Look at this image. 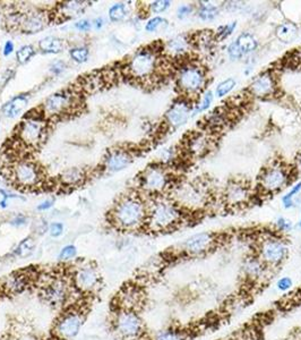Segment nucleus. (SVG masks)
I'll return each instance as SVG.
<instances>
[{
  "label": "nucleus",
  "instance_id": "6",
  "mask_svg": "<svg viewBox=\"0 0 301 340\" xmlns=\"http://www.w3.org/2000/svg\"><path fill=\"white\" fill-rule=\"evenodd\" d=\"M48 123L43 111L40 113H28L17 126V141L25 146L35 148L45 140Z\"/></svg>",
  "mask_w": 301,
  "mask_h": 340
},
{
  "label": "nucleus",
  "instance_id": "7",
  "mask_svg": "<svg viewBox=\"0 0 301 340\" xmlns=\"http://www.w3.org/2000/svg\"><path fill=\"white\" fill-rule=\"evenodd\" d=\"M256 255L271 270L278 269L286 262L289 246L282 238L275 236L263 237L256 245Z\"/></svg>",
  "mask_w": 301,
  "mask_h": 340
},
{
  "label": "nucleus",
  "instance_id": "22",
  "mask_svg": "<svg viewBox=\"0 0 301 340\" xmlns=\"http://www.w3.org/2000/svg\"><path fill=\"white\" fill-rule=\"evenodd\" d=\"M47 24V19L41 12H27V14H20L19 15V22L18 26L20 31L27 34H34L42 31Z\"/></svg>",
  "mask_w": 301,
  "mask_h": 340
},
{
  "label": "nucleus",
  "instance_id": "36",
  "mask_svg": "<svg viewBox=\"0 0 301 340\" xmlns=\"http://www.w3.org/2000/svg\"><path fill=\"white\" fill-rule=\"evenodd\" d=\"M207 140L204 136L199 135V134L193 136L189 140V150L191 151V153L200 155L207 150Z\"/></svg>",
  "mask_w": 301,
  "mask_h": 340
},
{
  "label": "nucleus",
  "instance_id": "32",
  "mask_svg": "<svg viewBox=\"0 0 301 340\" xmlns=\"http://www.w3.org/2000/svg\"><path fill=\"white\" fill-rule=\"evenodd\" d=\"M35 249H36L35 239L32 236H27L23 238L22 241L16 245L14 251H12V254H14L16 258L26 259V258H30L31 255L34 253Z\"/></svg>",
  "mask_w": 301,
  "mask_h": 340
},
{
  "label": "nucleus",
  "instance_id": "48",
  "mask_svg": "<svg viewBox=\"0 0 301 340\" xmlns=\"http://www.w3.org/2000/svg\"><path fill=\"white\" fill-rule=\"evenodd\" d=\"M236 26H237L236 22L229 23L227 25H224V26H221L219 28V33H217V37H219V40H224V39H227L229 35H231L233 31H235Z\"/></svg>",
  "mask_w": 301,
  "mask_h": 340
},
{
  "label": "nucleus",
  "instance_id": "44",
  "mask_svg": "<svg viewBox=\"0 0 301 340\" xmlns=\"http://www.w3.org/2000/svg\"><path fill=\"white\" fill-rule=\"evenodd\" d=\"M212 102H213V92L212 91H206L204 93V95L202 96V99H200V101L197 104H196L195 112L198 113V112L205 111L206 109L211 107Z\"/></svg>",
  "mask_w": 301,
  "mask_h": 340
},
{
  "label": "nucleus",
  "instance_id": "57",
  "mask_svg": "<svg viewBox=\"0 0 301 340\" xmlns=\"http://www.w3.org/2000/svg\"><path fill=\"white\" fill-rule=\"evenodd\" d=\"M92 24H93V26H94L95 30H101L102 26L104 25V19L102 17L95 18L93 22H92Z\"/></svg>",
  "mask_w": 301,
  "mask_h": 340
},
{
  "label": "nucleus",
  "instance_id": "18",
  "mask_svg": "<svg viewBox=\"0 0 301 340\" xmlns=\"http://www.w3.org/2000/svg\"><path fill=\"white\" fill-rule=\"evenodd\" d=\"M289 182V174L283 167L274 166L267 168L261 177V186L266 192H277Z\"/></svg>",
  "mask_w": 301,
  "mask_h": 340
},
{
  "label": "nucleus",
  "instance_id": "39",
  "mask_svg": "<svg viewBox=\"0 0 301 340\" xmlns=\"http://www.w3.org/2000/svg\"><path fill=\"white\" fill-rule=\"evenodd\" d=\"M35 54V48L32 44H25L22 45L16 52V60L18 64L24 65L31 59V58Z\"/></svg>",
  "mask_w": 301,
  "mask_h": 340
},
{
  "label": "nucleus",
  "instance_id": "50",
  "mask_svg": "<svg viewBox=\"0 0 301 340\" xmlns=\"http://www.w3.org/2000/svg\"><path fill=\"white\" fill-rule=\"evenodd\" d=\"M64 230H65V226L62 222H52V224L49 225L48 233L50 234V236L51 237L58 238L64 234Z\"/></svg>",
  "mask_w": 301,
  "mask_h": 340
},
{
  "label": "nucleus",
  "instance_id": "17",
  "mask_svg": "<svg viewBox=\"0 0 301 340\" xmlns=\"http://www.w3.org/2000/svg\"><path fill=\"white\" fill-rule=\"evenodd\" d=\"M144 303V294L136 285H125L116 296L117 309L139 311Z\"/></svg>",
  "mask_w": 301,
  "mask_h": 340
},
{
  "label": "nucleus",
  "instance_id": "8",
  "mask_svg": "<svg viewBox=\"0 0 301 340\" xmlns=\"http://www.w3.org/2000/svg\"><path fill=\"white\" fill-rule=\"evenodd\" d=\"M75 291L84 295L98 292L102 285V278L98 267L93 263H82L74 268L69 276Z\"/></svg>",
  "mask_w": 301,
  "mask_h": 340
},
{
  "label": "nucleus",
  "instance_id": "30",
  "mask_svg": "<svg viewBox=\"0 0 301 340\" xmlns=\"http://www.w3.org/2000/svg\"><path fill=\"white\" fill-rule=\"evenodd\" d=\"M39 49L43 53H50V54H57L60 53L64 49V40L59 39V37L49 35L45 36L43 39L39 41Z\"/></svg>",
  "mask_w": 301,
  "mask_h": 340
},
{
  "label": "nucleus",
  "instance_id": "16",
  "mask_svg": "<svg viewBox=\"0 0 301 340\" xmlns=\"http://www.w3.org/2000/svg\"><path fill=\"white\" fill-rule=\"evenodd\" d=\"M33 283V275L28 271H15L6 276L0 283V289L9 296H17L27 291Z\"/></svg>",
  "mask_w": 301,
  "mask_h": 340
},
{
  "label": "nucleus",
  "instance_id": "15",
  "mask_svg": "<svg viewBox=\"0 0 301 340\" xmlns=\"http://www.w3.org/2000/svg\"><path fill=\"white\" fill-rule=\"evenodd\" d=\"M141 186L149 193H161L169 184V175L163 167L150 166L141 176Z\"/></svg>",
  "mask_w": 301,
  "mask_h": 340
},
{
  "label": "nucleus",
  "instance_id": "19",
  "mask_svg": "<svg viewBox=\"0 0 301 340\" xmlns=\"http://www.w3.org/2000/svg\"><path fill=\"white\" fill-rule=\"evenodd\" d=\"M134 160L132 152L126 149L109 150L103 159V169L109 173H117L124 170Z\"/></svg>",
  "mask_w": 301,
  "mask_h": 340
},
{
  "label": "nucleus",
  "instance_id": "49",
  "mask_svg": "<svg viewBox=\"0 0 301 340\" xmlns=\"http://www.w3.org/2000/svg\"><path fill=\"white\" fill-rule=\"evenodd\" d=\"M28 222V218L23 215V213H18V215H15L14 217H11L9 220H8V224L11 227H15V228H20V227L26 226Z\"/></svg>",
  "mask_w": 301,
  "mask_h": 340
},
{
  "label": "nucleus",
  "instance_id": "40",
  "mask_svg": "<svg viewBox=\"0 0 301 340\" xmlns=\"http://www.w3.org/2000/svg\"><path fill=\"white\" fill-rule=\"evenodd\" d=\"M77 257V247L73 244L65 245L58 254V260L60 262H69Z\"/></svg>",
  "mask_w": 301,
  "mask_h": 340
},
{
  "label": "nucleus",
  "instance_id": "33",
  "mask_svg": "<svg viewBox=\"0 0 301 340\" xmlns=\"http://www.w3.org/2000/svg\"><path fill=\"white\" fill-rule=\"evenodd\" d=\"M275 35H277L279 40L289 43V42L296 40V37L298 36V27H297L295 23L291 22L282 23L275 30Z\"/></svg>",
  "mask_w": 301,
  "mask_h": 340
},
{
  "label": "nucleus",
  "instance_id": "4",
  "mask_svg": "<svg viewBox=\"0 0 301 340\" xmlns=\"http://www.w3.org/2000/svg\"><path fill=\"white\" fill-rule=\"evenodd\" d=\"M112 329L121 340H143L146 337L145 323L139 311L116 309Z\"/></svg>",
  "mask_w": 301,
  "mask_h": 340
},
{
  "label": "nucleus",
  "instance_id": "60",
  "mask_svg": "<svg viewBox=\"0 0 301 340\" xmlns=\"http://www.w3.org/2000/svg\"><path fill=\"white\" fill-rule=\"evenodd\" d=\"M298 227H299V228H301V218H300V220L298 222Z\"/></svg>",
  "mask_w": 301,
  "mask_h": 340
},
{
  "label": "nucleus",
  "instance_id": "21",
  "mask_svg": "<svg viewBox=\"0 0 301 340\" xmlns=\"http://www.w3.org/2000/svg\"><path fill=\"white\" fill-rule=\"evenodd\" d=\"M258 47V42L253 34L250 33H241L237 39L229 45L228 53L232 59H239L245 54H248L256 50Z\"/></svg>",
  "mask_w": 301,
  "mask_h": 340
},
{
  "label": "nucleus",
  "instance_id": "2",
  "mask_svg": "<svg viewBox=\"0 0 301 340\" xmlns=\"http://www.w3.org/2000/svg\"><path fill=\"white\" fill-rule=\"evenodd\" d=\"M182 213L178 204L168 200H156L148 207L145 228L154 233L168 232L181 222Z\"/></svg>",
  "mask_w": 301,
  "mask_h": 340
},
{
  "label": "nucleus",
  "instance_id": "41",
  "mask_svg": "<svg viewBox=\"0 0 301 340\" xmlns=\"http://www.w3.org/2000/svg\"><path fill=\"white\" fill-rule=\"evenodd\" d=\"M236 86V81L233 78H228L225 81L221 82L219 85L216 86L215 95L217 98H223L227 94H229Z\"/></svg>",
  "mask_w": 301,
  "mask_h": 340
},
{
  "label": "nucleus",
  "instance_id": "14",
  "mask_svg": "<svg viewBox=\"0 0 301 340\" xmlns=\"http://www.w3.org/2000/svg\"><path fill=\"white\" fill-rule=\"evenodd\" d=\"M271 269L256 254L248 255L241 263V275L249 284L264 283L270 278Z\"/></svg>",
  "mask_w": 301,
  "mask_h": 340
},
{
  "label": "nucleus",
  "instance_id": "46",
  "mask_svg": "<svg viewBox=\"0 0 301 340\" xmlns=\"http://www.w3.org/2000/svg\"><path fill=\"white\" fill-rule=\"evenodd\" d=\"M0 194H1V200H0V208L1 209H6L8 207V203H9L10 199H18V200L25 201L24 197H22L20 195L12 194V193L7 192L6 190H2V188H0Z\"/></svg>",
  "mask_w": 301,
  "mask_h": 340
},
{
  "label": "nucleus",
  "instance_id": "47",
  "mask_svg": "<svg viewBox=\"0 0 301 340\" xmlns=\"http://www.w3.org/2000/svg\"><path fill=\"white\" fill-rule=\"evenodd\" d=\"M171 2L166 1V0H157V1H153L150 5V10L154 12V14H160V12L165 11L170 7Z\"/></svg>",
  "mask_w": 301,
  "mask_h": 340
},
{
  "label": "nucleus",
  "instance_id": "53",
  "mask_svg": "<svg viewBox=\"0 0 301 340\" xmlns=\"http://www.w3.org/2000/svg\"><path fill=\"white\" fill-rule=\"evenodd\" d=\"M191 11H193V6H190V5H182L178 8V10H177V16H178V18H180V19H183V18H186L188 17L191 14Z\"/></svg>",
  "mask_w": 301,
  "mask_h": 340
},
{
  "label": "nucleus",
  "instance_id": "1",
  "mask_svg": "<svg viewBox=\"0 0 301 340\" xmlns=\"http://www.w3.org/2000/svg\"><path fill=\"white\" fill-rule=\"evenodd\" d=\"M109 220L117 229L136 232L145 228L148 205L139 195H125L109 213Z\"/></svg>",
  "mask_w": 301,
  "mask_h": 340
},
{
  "label": "nucleus",
  "instance_id": "13",
  "mask_svg": "<svg viewBox=\"0 0 301 340\" xmlns=\"http://www.w3.org/2000/svg\"><path fill=\"white\" fill-rule=\"evenodd\" d=\"M216 244L217 238L215 234L207 232L198 233L188 237L182 243V251L189 257H203V255L210 253Z\"/></svg>",
  "mask_w": 301,
  "mask_h": 340
},
{
  "label": "nucleus",
  "instance_id": "38",
  "mask_svg": "<svg viewBox=\"0 0 301 340\" xmlns=\"http://www.w3.org/2000/svg\"><path fill=\"white\" fill-rule=\"evenodd\" d=\"M69 56L77 64H83V62H85L89 59L90 50L87 47H84V45L74 47L69 50Z\"/></svg>",
  "mask_w": 301,
  "mask_h": 340
},
{
  "label": "nucleus",
  "instance_id": "42",
  "mask_svg": "<svg viewBox=\"0 0 301 340\" xmlns=\"http://www.w3.org/2000/svg\"><path fill=\"white\" fill-rule=\"evenodd\" d=\"M168 26V20L162 17H153L150 18L148 23L145 25V30L148 32H155L158 30H162V28H165Z\"/></svg>",
  "mask_w": 301,
  "mask_h": 340
},
{
  "label": "nucleus",
  "instance_id": "59",
  "mask_svg": "<svg viewBox=\"0 0 301 340\" xmlns=\"http://www.w3.org/2000/svg\"><path fill=\"white\" fill-rule=\"evenodd\" d=\"M298 168L301 170V159H299V160H298Z\"/></svg>",
  "mask_w": 301,
  "mask_h": 340
},
{
  "label": "nucleus",
  "instance_id": "24",
  "mask_svg": "<svg viewBox=\"0 0 301 340\" xmlns=\"http://www.w3.org/2000/svg\"><path fill=\"white\" fill-rule=\"evenodd\" d=\"M30 101V93H22L11 98L1 107V113L6 118H16Z\"/></svg>",
  "mask_w": 301,
  "mask_h": 340
},
{
  "label": "nucleus",
  "instance_id": "37",
  "mask_svg": "<svg viewBox=\"0 0 301 340\" xmlns=\"http://www.w3.org/2000/svg\"><path fill=\"white\" fill-rule=\"evenodd\" d=\"M300 191H301V182H299L298 184H296L295 186H292L291 191L282 197L283 207L286 209H291V208L296 207V205L299 203V200H297L296 196Z\"/></svg>",
  "mask_w": 301,
  "mask_h": 340
},
{
  "label": "nucleus",
  "instance_id": "52",
  "mask_svg": "<svg viewBox=\"0 0 301 340\" xmlns=\"http://www.w3.org/2000/svg\"><path fill=\"white\" fill-rule=\"evenodd\" d=\"M92 26H93V24H92V22L89 19H81L74 24V27L76 28L77 31H81V32L90 31Z\"/></svg>",
  "mask_w": 301,
  "mask_h": 340
},
{
  "label": "nucleus",
  "instance_id": "25",
  "mask_svg": "<svg viewBox=\"0 0 301 340\" xmlns=\"http://www.w3.org/2000/svg\"><path fill=\"white\" fill-rule=\"evenodd\" d=\"M204 196L205 195H203L202 190L193 185L182 187L180 193H179V197H180L182 205H186V207L189 208H196L203 205Z\"/></svg>",
  "mask_w": 301,
  "mask_h": 340
},
{
  "label": "nucleus",
  "instance_id": "28",
  "mask_svg": "<svg viewBox=\"0 0 301 340\" xmlns=\"http://www.w3.org/2000/svg\"><path fill=\"white\" fill-rule=\"evenodd\" d=\"M188 49H189V40L183 35L174 36L173 39L169 40L164 47L165 51L174 57L183 56Z\"/></svg>",
  "mask_w": 301,
  "mask_h": 340
},
{
  "label": "nucleus",
  "instance_id": "10",
  "mask_svg": "<svg viewBox=\"0 0 301 340\" xmlns=\"http://www.w3.org/2000/svg\"><path fill=\"white\" fill-rule=\"evenodd\" d=\"M158 68L157 51L150 48L141 49L129 59L126 72L133 78L146 79L153 76Z\"/></svg>",
  "mask_w": 301,
  "mask_h": 340
},
{
  "label": "nucleus",
  "instance_id": "51",
  "mask_svg": "<svg viewBox=\"0 0 301 340\" xmlns=\"http://www.w3.org/2000/svg\"><path fill=\"white\" fill-rule=\"evenodd\" d=\"M66 69V64L62 60H54L51 65H50V72L53 75H60Z\"/></svg>",
  "mask_w": 301,
  "mask_h": 340
},
{
  "label": "nucleus",
  "instance_id": "12",
  "mask_svg": "<svg viewBox=\"0 0 301 340\" xmlns=\"http://www.w3.org/2000/svg\"><path fill=\"white\" fill-rule=\"evenodd\" d=\"M205 84H206V75L200 66L188 64L183 66L179 72L177 85L183 94H198L203 90Z\"/></svg>",
  "mask_w": 301,
  "mask_h": 340
},
{
  "label": "nucleus",
  "instance_id": "34",
  "mask_svg": "<svg viewBox=\"0 0 301 340\" xmlns=\"http://www.w3.org/2000/svg\"><path fill=\"white\" fill-rule=\"evenodd\" d=\"M108 14L111 22H121V20H124L128 15L127 5H125L124 2L114 3V5L109 8Z\"/></svg>",
  "mask_w": 301,
  "mask_h": 340
},
{
  "label": "nucleus",
  "instance_id": "55",
  "mask_svg": "<svg viewBox=\"0 0 301 340\" xmlns=\"http://www.w3.org/2000/svg\"><path fill=\"white\" fill-rule=\"evenodd\" d=\"M53 203H54V200L52 199H47L42 201V202L37 204L36 210L40 212H44V211H48L49 209H51L53 207Z\"/></svg>",
  "mask_w": 301,
  "mask_h": 340
},
{
  "label": "nucleus",
  "instance_id": "31",
  "mask_svg": "<svg viewBox=\"0 0 301 340\" xmlns=\"http://www.w3.org/2000/svg\"><path fill=\"white\" fill-rule=\"evenodd\" d=\"M247 188L240 183L230 184L227 188V200L231 204H241L247 200Z\"/></svg>",
  "mask_w": 301,
  "mask_h": 340
},
{
  "label": "nucleus",
  "instance_id": "43",
  "mask_svg": "<svg viewBox=\"0 0 301 340\" xmlns=\"http://www.w3.org/2000/svg\"><path fill=\"white\" fill-rule=\"evenodd\" d=\"M294 287V279L289 276H283L275 281V288L280 293H288Z\"/></svg>",
  "mask_w": 301,
  "mask_h": 340
},
{
  "label": "nucleus",
  "instance_id": "58",
  "mask_svg": "<svg viewBox=\"0 0 301 340\" xmlns=\"http://www.w3.org/2000/svg\"><path fill=\"white\" fill-rule=\"evenodd\" d=\"M14 70H7V72L5 73V74H3V85H5V84L7 83V81H9V79L12 77V76H14Z\"/></svg>",
  "mask_w": 301,
  "mask_h": 340
},
{
  "label": "nucleus",
  "instance_id": "3",
  "mask_svg": "<svg viewBox=\"0 0 301 340\" xmlns=\"http://www.w3.org/2000/svg\"><path fill=\"white\" fill-rule=\"evenodd\" d=\"M75 288L69 277L56 275L44 279L40 287V297L45 305L53 310H64L72 300Z\"/></svg>",
  "mask_w": 301,
  "mask_h": 340
},
{
  "label": "nucleus",
  "instance_id": "27",
  "mask_svg": "<svg viewBox=\"0 0 301 340\" xmlns=\"http://www.w3.org/2000/svg\"><path fill=\"white\" fill-rule=\"evenodd\" d=\"M87 3L89 2L86 1H65L59 5V10L57 15L66 19L74 18L85 10Z\"/></svg>",
  "mask_w": 301,
  "mask_h": 340
},
{
  "label": "nucleus",
  "instance_id": "56",
  "mask_svg": "<svg viewBox=\"0 0 301 340\" xmlns=\"http://www.w3.org/2000/svg\"><path fill=\"white\" fill-rule=\"evenodd\" d=\"M15 50V45L12 43L11 41H6V43L3 44V49H2V53L5 57L10 56V54L14 52Z\"/></svg>",
  "mask_w": 301,
  "mask_h": 340
},
{
  "label": "nucleus",
  "instance_id": "35",
  "mask_svg": "<svg viewBox=\"0 0 301 340\" xmlns=\"http://www.w3.org/2000/svg\"><path fill=\"white\" fill-rule=\"evenodd\" d=\"M197 12L199 18L204 20H212L219 15V8L211 2H202Z\"/></svg>",
  "mask_w": 301,
  "mask_h": 340
},
{
  "label": "nucleus",
  "instance_id": "23",
  "mask_svg": "<svg viewBox=\"0 0 301 340\" xmlns=\"http://www.w3.org/2000/svg\"><path fill=\"white\" fill-rule=\"evenodd\" d=\"M252 93L259 98L270 96L275 92V79L270 72L259 75L250 85Z\"/></svg>",
  "mask_w": 301,
  "mask_h": 340
},
{
  "label": "nucleus",
  "instance_id": "54",
  "mask_svg": "<svg viewBox=\"0 0 301 340\" xmlns=\"http://www.w3.org/2000/svg\"><path fill=\"white\" fill-rule=\"evenodd\" d=\"M34 228H35V233L36 234L43 235V234H45L49 230V225H48V222L45 221L44 219H41L39 222H36Z\"/></svg>",
  "mask_w": 301,
  "mask_h": 340
},
{
  "label": "nucleus",
  "instance_id": "9",
  "mask_svg": "<svg viewBox=\"0 0 301 340\" xmlns=\"http://www.w3.org/2000/svg\"><path fill=\"white\" fill-rule=\"evenodd\" d=\"M9 178L19 187L30 188L39 187L43 180V171L30 159L17 160L9 168Z\"/></svg>",
  "mask_w": 301,
  "mask_h": 340
},
{
  "label": "nucleus",
  "instance_id": "20",
  "mask_svg": "<svg viewBox=\"0 0 301 340\" xmlns=\"http://www.w3.org/2000/svg\"><path fill=\"white\" fill-rule=\"evenodd\" d=\"M191 112V104L187 99L177 100L165 113L166 124L177 128L187 123Z\"/></svg>",
  "mask_w": 301,
  "mask_h": 340
},
{
  "label": "nucleus",
  "instance_id": "29",
  "mask_svg": "<svg viewBox=\"0 0 301 340\" xmlns=\"http://www.w3.org/2000/svg\"><path fill=\"white\" fill-rule=\"evenodd\" d=\"M150 340H188V335L177 327H168L156 331Z\"/></svg>",
  "mask_w": 301,
  "mask_h": 340
},
{
  "label": "nucleus",
  "instance_id": "26",
  "mask_svg": "<svg viewBox=\"0 0 301 340\" xmlns=\"http://www.w3.org/2000/svg\"><path fill=\"white\" fill-rule=\"evenodd\" d=\"M87 177L86 171L82 168L74 167L68 168L65 171H62L60 175V183L66 187H77L81 186L85 182Z\"/></svg>",
  "mask_w": 301,
  "mask_h": 340
},
{
  "label": "nucleus",
  "instance_id": "11",
  "mask_svg": "<svg viewBox=\"0 0 301 340\" xmlns=\"http://www.w3.org/2000/svg\"><path fill=\"white\" fill-rule=\"evenodd\" d=\"M79 95L75 89H65L53 93L43 103V113L48 117H58L68 113L77 103Z\"/></svg>",
  "mask_w": 301,
  "mask_h": 340
},
{
  "label": "nucleus",
  "instance_id": "5",
  "mask_svg": "<svg viewBox=\"0 0 301 340\" xmlns=\"http://www.w3.org/2000/svg\"><path fill=\"white\" fill-rule=\"evenodd\" d=\"M86 320V311L79 305L67 306L54 322L52 335L57 340H73L77 337Z\"/></svg>",
  "mask_w": 301,
  "mask_h": 340
},
{
  "label": "nucleus",
  "instance_id": "45",
  "mask_svg": "<svg viewBox=\"0 0 301 340\" xmlns=\"http://www.w3.org/2000/svg\"><path fill=\"white\" fill-rule=\"evenodd\" d=\"M275 226H277V229L279 232L281 233H288V232H291L292 229H294V222L291 220L287 219V218L284 217H280L275 221Z\"/></svg>",
  "mask_w": 301,
  "mask_h": 340
}]
</instances>
